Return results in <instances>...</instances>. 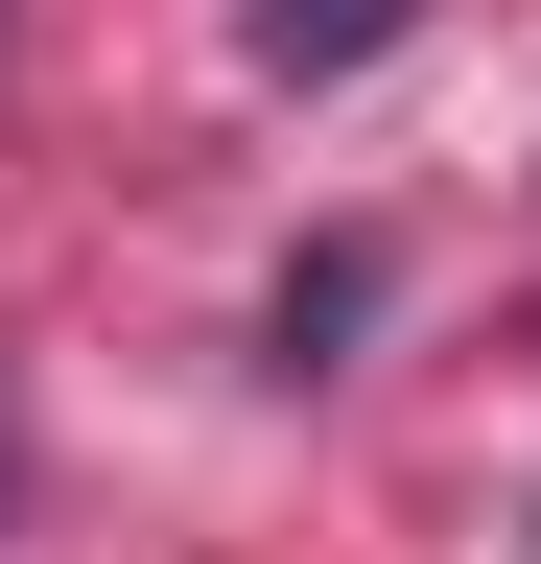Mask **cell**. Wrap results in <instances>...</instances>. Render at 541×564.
<instances>
[{
	"instance_id": "6da1fadb",
	"label": "cell",
	"mask_w": 541,
	"mask_h": 564,
	"mask_svg": "<svg viewBox=\"0 0 541 564\" xmlns=\"http://www.w3.org/2000/svg\"><path fill=\"white\" fill-rule=\"evenodd\" d=\"M400 0H259V70H377Z\"/></svg>"
}]
</instances>
